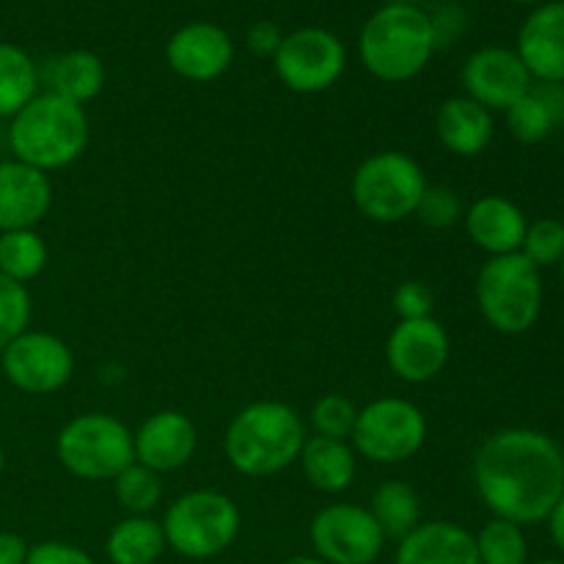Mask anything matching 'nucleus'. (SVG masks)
<instances>
[{
	"mask_svg": "<svg viewBox=\"0 0 564 564\" xmlns=\"http://www.w3.org/2000/svg\"><path fill=\"white\" fill-rule=\"evenodd\" d=\"M31 314L33 301L28 286L0 273V350L31 328Z\"/></svg>",
	"mask_w": 564,
	"mask_h": 564,
	"instance_id": "32",
	"label": "nucleus"
},
{
	"mask_svg": "<svg viewBox=\"0 0 564 564\" xmlns=\"http://www.w3.org/2000/svg\"><path fill=\"white\" fill-rule=\"evenodd\" d=\"M350 444L372 466H400L427 444V416L405 397H380L358 408Z\"/></svg>",
	"mask_w": 564,
	"mask_h": 564,
	"instance_id": "9",
	"label": "nucleus"
},
{
	"mask_svg": "<svg viewBox=\"0 0 564 564\" xmlns=\"http://www.w3.org/2000/svg\"><path fill=\"white\" fill-rule=\"evenodd\" d=\"M367 510L372 512L386 540H397V543L422 523V499L413 490V485L402 482V479L380 482L369 499Z\"/></svg>",
	"mask_w": 564,
	"mask_h": 564,
	"instance_id": "25",
	"label": "nucleus"
},
{
	"mask_svg": "<svg viewBox=\"0 0 564 564\" xmlns=\"http://www.w3.org/2000/svg\"><path fill=\"white\" fill-rule=\"evenodd\" d=\"M231 61H235V42L224 28L207 20L176 28L165 44V64L182 80L213 83L229 72Z\"/></svg>",
	"mask_w": 564,
	"mask_h": 564,
	"instance_id": "15",
	"label": "nucleus"
},
{
	"mask_svg": "<svg viewBox=\"0 0 564 564\" xmlns=\"http://www.w3.org/2000/svg\"><path fill=\"white\" fill-rule=\"evenodd\" d=\"M297 463H301L306 482L317 494L339 496L350 490L352 482H356L358 455L350 441L308 435Z\"/></svg>",
	"mask_w": 564,
	"mask_h": 564,
	"instance_id": "22",
	"label": "nucleus"
},
{
	"mask_svg": "<svg viewBox=\"0 0 564 564\" xmlns=\"http://www.w3.org/2000/svg\"><path fill=\"white\" fill-rule=\"evenodd\" d=\"M53 207L50 174L20 163L0 160V231L36 229Z\"/></svg>",
	"mask_w": 564,
	"mask_h": 564,
	"instance_id": "17",
	"label": "nucleus"
},
{
	"mask_svg": "<svg viewBox=\"0 0 564 564\" xmlns=\"http://www.w3.org/2000/svg\"><path fill=\"white\" fill-rule=\"evenodd\" d=\"M545 523H549V534H551V543L556 545V551L564 556V496L560 501L554 505V510L549 512V518H545Z\"/></svg>",
	"mask_w": 564,
	"mask_h": 564,
	"instance_id": "40",
	"label": "nucleus"
},
{
	"mask_svg": "<svg viewBox=\"0 0 564 564\" xmlns=\"http://www.w3.org/2000/svg\"><path fill=\"white\" fill-rule=\"evenodd\" d=\"M28 549L31 545L17 532H0V564H25Z\"/></svg>",
	"mask_w": 564,
	"mask_h": 564,
	"instance_id": "39",
	"label": "nucleus"
},
{
	"mask_svg": "<svg viewBox=\"0 0 564 564\" xmlns=\"http://www.w3.org/2000/svg\"><path fill=\"white\" fill-rule=\"evenodd\" d=\"M163 534L169 549L182 560H215L237 543L242 512L229 494L196 488L176 496L163 512Z\"/></svg>",
	"mask_w": 564,
	"mask_h": 564,
	"instance_id": "5",
	"label": "nucleus"
},
{
	"mask_svg": "<svg viewBox=\"0 0 564 564\" xmlns=\"http://www.w3.org/2000/svg\"><path fill=\"white\" fill-rule=\"evenodd\" d=\"M474 540H477L479 564H529V540L518 523L490 518L474 534Z\"/></svg>",
	"mask_w": 564,
	"mask_h": 564,
	"instance_id": "30",
	"label": "nucleus"
},
{
	"mask_svg": "<svg viewBox=\"0 0 564 564\" xmlns=\"http://www.w3.org/2000/svg\"><path fill=\"white\" fill-rule=\"evenodd\" d=\"M496 132L494 113L471 97H449L435 110V138L455 158H479Z\"/></svg>",
	"mask_w": 564,
	"mask_h": 564,
	"instance_id": "21",
	"label": "nucleus"
},
{
	"mask_svg": "<svg viewBox=\"0 0 564 564\" xmlns=\"http://www.w3.org/2000/svg\"><path fill=\"white\" fill-rule=\"evenodd\" d=\"M463 215H466V207H463V198L455 187L427 185L413 218H419V224L427 226V229L444 231L463 224Z\"/></svg>",
	"mask_w": 564,
	"mask_h": 564,
	"instance_id": "34",
	"label": "nucleus"
},
{
	"mask_svg": "<svg viewBox=\"0 0 564 564\" xmlns=\"http://www.w3.org/2000/svg\"><path fill=\"white\" fill-rule=\"evenodd\" d=\"M516 53L534 83H564V0L538 6L523 20Z\"/></svg>",
	"mask_w": 564,
	"mask_h": 564,
	"instance_id": "18",
	"label": "nucleus"
},
{
	"mask_svg": "<svg viewBox=\"0 0 564 564\" xmlns=\"http://www.w3.org/2000/svg\"><path fill=\"white\" fill-rule=\"evenodd\" d=\"M394 564H479L477 540L455 521L419 523L397 543Z\"/></svg>",
	"mask_w": 564,
	"mask_h": 564,
	"instance_id": "20",
	"label": "nucleus"
},
{
	"mask_svg": "<svg viewBox=\"0 0 564 564\" xmlns=\"http://www.w3.org/2000/svg\"><path fill=\"white\" fill-rule=\"evenodd\" d=\"M474 295L490 328L505 336H521L534 328L543 312V270L534 268L521 251L488 257L477 273Z\"/></svg>",
	"mask_w": 564,
	"mask_h": 564,
	"instance_id": "6",
	"label": "nucleus"
},
{
	"mask_svg": "<svg viewBox=\"0 0 564 564\" xmlns=\"http://www.w3.org/2000/svg\"><path fill=\"white\" fill-rule=\"evenodd\" d=\"M306 438V424L295 408L279 400H257L231 416L224 433V455L242 477H275L295 466Z\"/></svg>",
	"mask_w": 564,
	"mask_h": 564,
	"instance_id": "2",
	"label": "nucleus"
},
{
	"mask_svg": "<svg viewBox=\"0 0 564 564\" xmlns=\"http://www.w3.org/2000/svg\"><path fill=\"white\" fill-rule=\"evenodd\" d=\"M169 551L163 523L152 516H127L105 538L110 564H158Z\"/></svg>",
	"mask_w": 564,
	"mask_h": 564,
	"instance_id": "24",
	"label": "nucleus"
},
{
	"mask_svg": "<svg viewBox=\"0 0 564 564\" xmlns=\"http://www.w3.org/2000/svg\"><path fill=\"white\" fill-rule=\"evenodd\" d=\"M460 83L466 97H471L474 102L488 108L490 113L494 110L505 113L510 105H516L532 88L534 80L516 50L488 44V47H479L468 55L460 72Z\"/></svg>",
	"mask_w": 564,
	"mask_h": 564,
	"instance_id": "14",
	"label": "nucleus"
},
{
	"mask_svg": "<svg viewBox=\"0 0 564 564\" xmlns=\"http://www.w3.org/2000/svg\"><path fill=\"white\" fill-rule=\"evenodd\" d=\"M430 25H433V36H435V50L449 47L455 39L463 36L468 25V17L460 6L446 3L441 9H435V14H430Z\"/></svg>",
	"mask_w": 564,
	"mask_h": 564,
	"instance_id": "37",
	"label": "nucleus"
},
{
	"mask_svg": "<svg viewBox=\"0 0 564 564\" xmlns=\"http://www.w3.org/2000/svg\"><path fill=\"white\" fill-rule=\"evenodd\" d=\"M505 124L518 143H540L545 141L551 132L560 130L562 121L556 119L551 105L545 102L543 94H540L532 83V88H529L516 105H510V108L505 110Z\"/></svg>",
	"mask_w": 564,
	"mask_h": 564,
	"instance_id": "29",
	"label": "nucleus"
},
{
	"mask_svg": "<svg viewBox=\"0 0 564 564\" xmlns=\"http://www.w3.org/2000/svg\"><path fill=\"white\" fill-rule=\"evenodd\" d=\"M135 463L152 468L160 477L185 468L198 449V430L187 413L165 408L143 419L132 433Z\"/></svg>",
	"mask_w": 564,
	"mask_h": 564,
	"instance_id": "16",
	"label": "nucleus"
},
{
	"mask_svg": "<svg viewBox=\"0 0 564 564\" xmlns=\"http://www.w3.org/2000/svg\"><path fill=\"white\" fill-rule=\"evenodd\" d=\"M0 369L22 394L47 397L72 380L75 352L61 336L28 328L0 350Z\"/></svg>",
	"mask_w": 564,
	"mask_h": 564,
	"instance_id": "12",
	"label": "nucleus"
},
{
	"mask_svg": "<svg viewBox=\"0 0 564 564\" xmlns=\"http://www.w3.org/2000/svg\"><path fill=\"white\" fill-rule=\"evenodd\" d=\"M347 66V50L328 28L306 25L284 33L273 69L295 94H323L339 83Z\"/></svg>",
	"mask_w": 564,
	"mask_h": 564,
	"instance_id": "10",
	"label": "nucleus"
},
{
	"mask_svg": "<svg viewBox=\"0 0 564 564\" xmlns=\"http://www.w3.org/2000/svg\"><path fill=\"white\" fill-rule=\"evenodd\" d=\"M91 124L83 105L53 91H39L14 119H9V149L14 160L44 171H61L83 158Z\"/></svg>",
	"mask_w": 564,
	"mask_h": 564,
	"instance_id": "3",
	"label": "nucleus"
},
{
	"mask_svg": "<svg viewBox=\"0 0 564 564\" xmlns=\"http://www.w3.org/2000/svg\"><path fill=\"white\" fill-rule=\"evenodd\" d=\"M424 191L427 174L411 154L400 149H386L364 158L350 180V196L358 213L383 226L413 218Z\"/></svg>",
	"mask_w": 564,
	"mask_h": 564,
	"instance_id": "7",
	"label": "nucleus"
},
{
	"mask_svg": "<svg viewBox=\"0 0 564 564\" xmlns=\"http://www.w3.org/2000/svg\"><path fill=\"white\" fill-rule=\"evenodd\" d=\"M3 471H6V449L0 446V477H3Z\"/></svg>",
	"mask_w": 564,
	"mask_h": 564,
	"instance_id": "42",
	"label": "nucleus"
},
{
	"mask_svg": "<svg viewBox=\"0 0 564 564\" xmlns=\"http://www.w3.org/2000/svg\"><path fill=\"white\" fill-rule=\"evenodd\" d=\"M50 262V248L36 229L0 231V273L25 284L39 279Z\"/></svg>",
	"mask_w": 564,
	"mask_h": 564,
	"instance_id": "27",
	"label": "nucleus"
},
{
	"mask_svg": "<svg viewBox=\"0 0 564 564\" xmlns=\"http://www.w3.org/2000/svg\"><path fill=\"white\" fill-rule=\"evenodd\" d=\"M560 270H562V275H564V257H562V262H560Z\"/></svg>",
	"mask_w": 564,
	"mask_h": 564,
	"instance_id": "46",
	"label": "nucleus"
},
{
	"mask_svg": "<svg viewBox=\"0 0 564 564\" xmlns=\"http://www.w3.org/2000/svg\"><path fill=\"white\" fill-rule=\"evenodd\" d=\"M466 235L479 251L488 257H507L521 251L523 235H527V215L512 198L490 193L471 202L463 215Z\"/></svg>",
	"mask_w": 564,
	"mask_h": 564,
	"instance_id": "19",
	"label": "nucleus"
},
{
	"mask_svg": "<svg viewBox=\"0 0 564 564\" xmlns=\"http://www.w3.org/2000/svg\"><path fill=\"white\" fill-rule=\"evenodd\" d=\"M163 477L141 463H130L119 477L113 479L116 505L127 516H152L163 505Z\"/></svg>",
	"mask_w": 564,
	"mask_h": 564,
	"instance_id": "28",
	"label": "nucleus"
},
{
	"mask_svg": "<svg viewBox=\"0 0 564 564\" xmlns=\"http://www.w3.org/2000/svg\"><path fill=\"white\" fill-rule=\"evenodd\" d=\"M512 3H523V6H529V3H540V0H512Z\"/></svg>",
	"mask_w": 564,
	"mask_h": 564,
	"instance_id": "45",
	"label": "nucleus"
},
{
	"mask_svg": "<svg viewBox=\"0 0 564 564\" xmlns=\"http://www.w3.org/2000/svg\"><path fill=\"white\" fill-rule=\"evenodd\" d=\"M449 334L435 317L400 319L386 339V364L402 383L422 386L449 364Z\"/></svg>",
	"mask_w": 564,
	"mask_h": 564,
	"instance_id": "13",
	"label": "nucleus"
},
{
	"mask_svg": "<svg viewBox=\"0 0 564 564\" xmlns=\"http://www.w3.org/2000/svg\"><path fill=\"white\" fill-rule=\"evenodd\" d=\"M308 543L314 556L328 564H375L389 540L367 507L336 501L312 518Z\"/></svg>",
	"mask_w": 564,
	"mask_h": 564,
	"instance_id": "11",
	"label": "nucleus"
},
{
	"mask_svg": "<svg viewBox=\"0 0 564 564\" xmlns=\"http://www.w3.org/2000/svg\"><path fill=\"white\" fill-rule=\"evenodd\" d=\"M471 479L490 516L532 527L564 496V452L540 430H499L474 455Z\"/></svg>",
	"mask_w": 564,
	"mask_h": 564,
	"instance_id": "1",
	"label": "nucleus"
},
{
	"mask_svg": "<svg viewBox=\"0 0 564 564\" xmlns=\"http://www.w3.org/2000/svg\"><path fill=\"white\" fill-rule=\"evenodd\" d=\"M358 408L352 405L347 397L341 394H323L308 411V424H312L314 435L323 438H339L350 441L352 427H356Z\"/></svg>",
	"mask_w": 564,
	"mask_h": 564,
	"instance_id": "33",
	"label": "nucleus"
},
{
	"mask_svg": "<svg viewBox=\"0 0 564 564\" xmlns=\"http://www.w3.org/2000/svg\"><path fill=\"white\" fill-rule=\"evenodd\" d=\"M281 39H284V33H281V28L275 25V22L259 20V22H253L251 28H248L246 47L251 50L257 58L273 61V55L279 53V47H281Z\"/></svg>",
	"mask_w": 564,
	"mask_h": 564,
	"instance_id": "38",
	"label": "nucleus"
},
{
	"mask_svg": "<svg viewBox=\"0 0 564 564\" xmlns=\"http://www.w3.org/2000/svg\"><path fill=\"white\" fill-rule=\"evenodd\" d=\"M281 564H328V562H323L314 554H301V556H290V560H284Z\"/></svg>",
	"mask_w": 564,
	"mask_h": 564,
	"instance_id": "41",
	"label": "nucleus"
},
{
	"mask_svg": "<svg viewBox=\"0 0 564 564\" xmlns=\"http://www.w3.org/2000/svg\"><path fill=\"white\" fill-rule=\"evenodd\" d=\"M391 306L400 319H424L433 317L435 295L422 281H402L391 295Z\"/></svg>",
	"mask_w": 564,
	"mask_h": 564,
	"instance_id": "35",
	"label": "nucleus"
},
{
	"mask_svg": "<svg viewBox=\"0 0 564 564\" xmlns=\"http://www.w3.org/2000/svg\"><path fill=\"white\" fill-rule=\"evenodd\" d=\"M435 55L430 14L422 6L383 3L358 33L361 66L380 83H408Z\"/></svg>",
	"mask_w": 564,
	"mask_h": 564,
	"instance_id": "4",
	"label": "nucleus"
},
{
	"mask_svg": "<svg viewBox=\"0 0 564 564\" xmlns=\"http://www.w3.org/2000/svg\"><path fill=\"white\" fill-rule=\"evenodd\" d=\"M386 3H405V6H419L422 0H386Z\"/></svg>",
	"mask_w": 564,
	"mask_h": 564,
	"instance_id": "43",
	"label": "nucleus"
},
{
	"mask_svg": "<svg viewBox=\"0 0 564 564\" xmlns=\"http://www.w3.org/2000/svg\"><path fill=\"white\" fill-rule=\"evenodd\" d=\"M36 61L20 44L0 42V119H14L39 94Z\"/></svg>",
	"mask_w": 564,
	"mask_h": 564,
	"instance_id": "26",
	"label": "nucleus"
},
{
	"mask_svg": "<svg viewBox=\"0 0 564 564\" xmlns=\"http://www.w3.org/2000/svg\"><path fill=\"white\" fill-rule=\"evenodd\" d=\"M105 77H108V72H105L102 58L91 50H69V53L50 61L47 69H44L47 91L83 105V108L102 94Z\"/></svg>",
	"mask_w": 564,
	"mask_h": 564,
	"instance_id": "23",
	"label": "nucleus"
},
{
	"mask_svg": "<svg viewBox=\"0 0 564 564\" xmlns=\"http://www.w3.org/2000/svg\"><path fill=\"white\" fill-rule=\"evenodd\" d=\"M529 564H564V560H540V562H529Z\"/></svg>",
	"mask_w": 564,
	"mask_h": 564,
	"instance_id": "44",
	"label": "nucleus"
},
{
	"mask_svg": "<svg viewBox=\"0 0 564 564\" xmlns=\"http://www.w3.org/2000/svg\"><path fill=\"white\" fill-rule=\"evenodd\" d=\"M25 564H97V560L75 543L44 540V543H36L28 549Z\"/></svg>",
	"mask_w": 564,
	"mask_h": 564,
	"instance_id": "36",
	"label": "nucleus"
},
{
	"mask_svg": "<svg viewBox=\"0 0 564 564\" xmlns=\"http://www.w3.org/2000/svg\"><path fill=\"white\" fill-rule=\"evenodd\" d=\"M521 253L538 270L560 268L564 257V224L556 218H538L527 226Z\"/></svg>",
	"mask_w": 564,
	"mask_h": 564,
	"instance_id": "31",
	"label": "nucleus"
},
{
	"mask_svg": "<svg viewBox=\"0 0 564 564\" xmlns=\"http://www.w3.org/2000/svg\"><path fill=\"white\" fill-rule=\"evenodd\" d=\"M55 457L75 479L113 482L130 463H135L132 430L113 413H80L58 430Z\"/></svg>",
	"mask_w": 564,
	"mask_h": 564,
	"instance_id": "8",
	"label": "nucleus"
}]
</instances>
